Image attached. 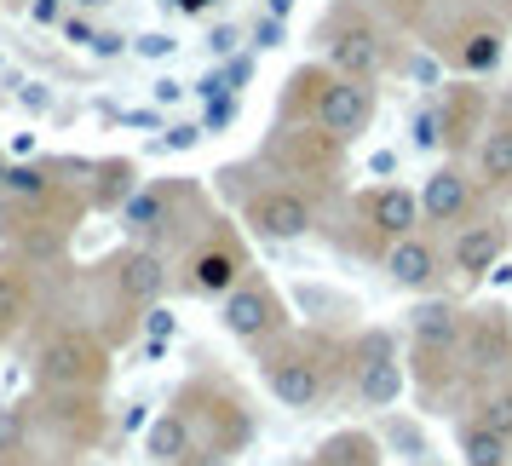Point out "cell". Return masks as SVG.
I'll return each mask as SVG.
<instances>
[{
	"label": "cell",
	"instance_id": "obj_1",
	"mask_svg": "<svg viewBox=\"0 0 512 466\" xmlns=\"http://www.w3.org/2000/svg\"><path fill=\"white\" fill-rule=\"evenodd\" d=\"M380 116V93L374 81H351V75L328 70V64H300V70L282 81V121H311L334 133L340 144H357Z\"/></svg>",
	"mask_w": 512,
	"mask_h": 466
},
{
	"label": "cell",
	"instance_id": "obj_2",
	"mask_svg": "<svg viewBox=\"0 0 512 466\" xmlns=\"http://www.w3.org/2000/svg\"><path fill=\"white\" fill-rule=\"evenodd\" d=\"M420 35H426V47L443 58V70L484 81V75H495L501 58H507L512 24L495 0H438V12L420 24Z\"/></svg>",
	"mask_w": 512,
	"mask_h": 466
},
{
	"label": "cell",
	"instance_id": "obj_3",
	"mask_svg": "<svg viewBox=\"0 0 512 466\" xmlns=\"http://www.w3.org/2000/svg\"><path fill=\"white\" fill-rule=\"evenodd\" d=\"M259 351H265L259 357V380H265V392L277 397L282 409H317V403H328L334 374L351 363V346L323 340V334H294V328Z\"/></svg>",
	"mask_w": 512,
	"mask_h": 466
},
{
	"label": "cell",
	"instance_id": "obj_4",
	"mask_svg": "<svg viewBox=\"0 0 512 466\" xmlns=\"http://www.w3.org/2000/svg\"><path fill=\"white\" fill-rule=\"evenodd\" d=\"M317 47H323L328 70L351 75V81H386L397 70V24H386L369 0H334L317 24Z\"/></svg>",
	"mask_w": 512,
	"mask_h": 466
},
{
	"label": "cell",
	"instance_id": "obj_5",
	"mask_svg": "<svg viewBox=\"0 0 512 466\" xmlns=\"http://www.w3.org/2000/svg\"><path fill=\"white\" fill-rule=\"evenodd\" d=\"M110 380V346L93 328H58L35 351V386L58 397H87Z\"/></svg>",
	"mask_w": 512,
	"mask_h": 466
},
{
	"label": "cell",
	"instance_id": "obj_6",
	"mask_svg": "<svg viewBox=\"0 0 512 466\" xmlns=\"http://www.w3.org/2000/svg\"><path fill=\"white\" fill-rule=\"evenodd\" d=\"M248 271H254V259H248V242H242V231L231 219H213L179 259V282L196 300H225Z\"/></svg>",
	"mask_w": 512,
	"mask_h": 466
},
{
	"label": "cell",
	"instance_id": "obj_7",
	"mask_svg": "<svg viewBox=\"0 0 512 466\" xmlns=\"http://www.w3.org/2000/svg\"><path fill=\"white\" fill-rule=\"evenodd\" d=\"M461 328H466V311L455 300H420L409 311V357H415V374L426 386H438L443 374H455V363H461Z\"/></svg>",
	"mask_w": 512,
	"mask_h": 466
},
{
	"label": "cell",
	"instance_id": "obj_8",
	"mask_svg": "<svg viewBox=\"0 0 512 466\" xmlns=\"http://www.w3.org/2000/svg\"><path fill=\"white\" fill-rule=\"evenodd\" d=\"M242 225L265 242H300L317 231V196L288 179H265L242 196Z\"/></svg>",
	"mask_w": 512,
	"mask_h": 466
},
{
	"label": "cell",
	"instance_id": "obj_9",
	"mask_svg": "<svg viewBox=\"0 0 512 466\" xmlns=\"http://www.w3.org/2000/svg\"><path fill=\"white\" fill-rule=\"evenodd\" d=\"M219 317H225V334L242 340V346H271L277 334H288V300H282L277 282L259 277V271H248L219 300Z\"/></svg>",
	"mask_w": 512,
	"mask_h": 466
},
{
	"label": "cell",
	"instance_id": "obj_10",
	"mask_svg": "<svg viewBox=\"0 0 512 466\" xmlns=\"http://www.w3.org/2000/svg\"><path fill=\"white\" fill-rule=\"evenodd\" d=\"M265 156L277 162V173L288 179V185H300V190H305V179L328 185V179L340 173V156H346V144L334 139V133H323V127H311V121H282L277 139L265 144Z\"/></svg>",
	"mask_w": 512,
	"mask_h": 466
},
{
	"label": "cell",
	"instance_id": "obj_11",
	"mask_svg": "<svg viewBox=\"0 0 512 466\" xmlns=\"http://www.w3.org/2000/svg\"><path fill=\"white\" fill-rule=\"evenodd\" d=\"M351 380H357V403L363 409H392L403 386H409V369L397 357V340L386 328H369L363 340H351Z\"/></svg>",
	"mask_w": 512,
	"mask_h": 466
},
{
	"label": "cell",
	"instance_id": "obj_12",
	"mask_svg": "<svg viewBox=\"0 0 512 466\" xmlns=\"http://www.w3.org/2000/svg\"><path fill=\"white\" fill-rule=\"evenodd\" d=\"M461 369L472 380H507L512 369V311L507 305H478L466 311V328H461Z\"/></svg>",
	"mask_w": 512,
	"mask_h": 466
},
{
	"label": "cell",
	"instance_id": "obj_13",
	"mask_svg": "<svg viewBox=\"0 0 512 466\" xmlns=\"http://www.w3.org/2000/svg\"><path fill=\"white\" fill-rule=\"evenodd\" d=\"M478 208H484V185L461 162H443L426 173V185H420V225L426 231H455L466 219H478Z\"/></svg>",
	"mask_w": 512,
	"mask_h": 466
},
{
	"label": "cell",
	"instance_id": "obj_14",
	"mask_svg": "<svg viewBox=\"0 0 512 466\" xmlns=\"http://www.w3.org/2000/svg\"><path fill=\"white\" fill-rule=\"evenodd\" d=\"M512 248V225L507 219H466V225H455L449 231V248H443V259H449V271L461 282H484L495 265H501V254Z\"/></svg>",
	"mask_w": 512,
	"mask_h": 466
},
{
	"label": "cell",
	"instance_id": "obj_15",
	"mask_svg": "<svg viewBox=\"0 0 512 466\" xmlns=\"http://www.w3.org/2000/svg\"><path fill=\"white\" fill-rule=\"evenodd\" d=\"M351 213H357V225H363V231L380 242V254H386L397 236L420 231V190H409V185H374V190H363V196L351 202Z\"/></svg>",
	"mask_w": 512,
	"mask_h": 466
},
{
	"label": "cell",
	"instance_id": "obj_16",
	"mask_svg": "<svg viewBox=\"0 0 512 466\" xmlns=\"http://www.w3.org/2000/svg\"><path fill=\"white\" fill-rule=\"evenodd\" d=\"M489 116H495V104H489L484 81H472V75L449 81V93H443V104H438L443 150H455V162H461V156H472V144L484 139Z\"/></svg>",
	"mask_w": 512,
	"mask_h": 466
},
{
	"label": "cell",
	"instance_id": "obj_17",
	"mask_svg": "<svg viewBox=\"0 0 512 466\" xmlns=\"http://www.w3.org/2000/svg\"><path fill=\"white\" fill-rule=\"evenodd\" d=\"M380 265H386L392 288H403V294H432V288L443 282V271H449L438 236L426 231V225H420V231H409V236H397L392 248L380 254Z\"/></svg>",
	"mask_w": 512,
	"mask_h": 466
},
{
	"label": "cell",
	"instance_id": "obj_18",
	"mask_svg": "<svg viewBox=\"0 0 512 466\" xmlns=\"http://www.w3.org/2000/svg\"><path fill=\"white\" fill-rule=\"evenodd\" d=\"M110 288H116V300H121V311H150V305L167 294V259L150 248V242H139V248H121L110 265Z\"/></svg>",
	"mask_w": 512,
	"mask_h": 466
},
{
	"label": "cell",
	"instance_id": "obj_19",
	"mask_svg": "<svg viewBox=\"0 0 512 466\" xmlns=\"http://www.w3.org/2000/svg\"><path fill=\"white\" fill-rule=\"evenodd\" d=\"M185 185H167V179H144L127 202H121V231L133 236V242H150L156 248V236L167 225H179V208H185Z\"/></svg>",
	"mask_w": 512,
	"mask_h": 466
},
{
	"label": "cell",
	"instance_id": "obj_20",
	"mask_svg": "<svg viewBox=\"0 0 512 466\" xmlns=\"http://www.w3.org/2000/svg\"><path fill=\"white\" fill-rule=\"evenodd\" d=\"M472 179L484 185V196H507L512 190V116L507 110H495L484 139L472 144Z\"/></svg>",
	"mask_w": 512,
	"mask_h": 466
},
{
	"label": "cell",
	"instance_id": "obj_21",
	"mask_svg": "<svg viewBox=\"0 0 512 466\" xmlns=\"http://www.w3.org/2000/svg\"><path fill=\"white\" fill-rule=\"evenodd\" d=\"M35 317V265L24 254H0V346Z\"/></svg>",
	"mask_w": 512,
	"mask_h": 466
},
{
	"label": "cell",
	"instance_id": "obj_22",
	"mask_svg": "<svg viewBox=\"0 0 512 466\" xmlns=\"http://www.w3.org/2000/svg\"><path fill=\"white\" fill-rule=\"evenodd\" d=\"M139 190V167L127 162V156H104L93 167V185H87V208H110L121 213V202Z\"/></svg>",
	"mask_w": 512,
	"mask_h": 466
},
{
	"label": "cell",
	"instance_id": "obj_23",
	"mask_svg": "<svg viewBox=\"0 0 512 466\" xmlns=\"http://www.w3.org/2000/svg\"><path fill=\"white\" fill-rule=\"evenodd\" d=\"M190 415L185 409H167V415H156V426H150V438H144V455L156 466H173L179 455H190Z\"/></svg>",
	"mask_w": 512,
	"mask_h": 466
},
{
	"label": "cell",
	"instance_id": "obj_24",
	"mask_svg": "<svg viewBox=\"0 0 512 466\" xmlns=\"http://www.w3.org/2000/svg\"><path fill=\"white\" fill-rule=\"evenodd\" d=\"M461 461L466 466H512V443L495 432V426H484V420L472 415L461 426Z\"/></svg>",
	"mask_w": 512,
	"mask_h": 466
},
{
	"label": "cell",
	"instance_id": "obj_25",
	"mask_svg": "<svg viewBox=\"0 0 512 466\" xmlns=\"http://www.w3.org/2000/svg\"><path fill=\"white\" fill-rule=\"evenodd\" d=\"M29 438H35L29 403H0V466H24Z\"/></svg>",
	"mask_w": 512,
	"mask_h": 466
},
{
	"label": "cell",
	"instance_id": "obj_26",
	"mask_svg": "<svg viewBox=\"0 0 512 466\" xmlns=\"http://www.w3.org/2000/svg\"><path fill=\"white\" fill-rule=\"evenodd\" d=\"M478 420H484V426H495V432L512 443V380L484 386V397H478Z\"/></svg>",
	"mask_w": 512,
	"mask_h": 466
},
{
	"label": "cell",
	"instance_id": "obj_27",
	"mask_svg": "<svg viewBox=\"0 0 512 466\" xmlns=\"http://www.w3.org/2000/svg\"><path fill=\"white\" fill-rule=\"evenodd\" d=\"M369 6L386 18V24H397V29H420L432 12H438V0H369Z\"/></svg>",
	"mask_w": 512,
	"mask_h": 466
},
{
	"label": "cell",
	"instance_id": "obj_28",
	"mask_svg": "<svg viewBox=\"0 0 512 466\" xmlns=\"http://www.w3.org/2000/svg\"><path fill=\"white\" fill-rule=\"evenodd\" d=\"M415 144H420V150H438V144H443L438 110H420V116H415Z\"/></svg>",
	"mask_w": 512,
	"mask_h": 466
},
{
	"label": "cell",
	"instance_id": "obj_29",
	"mask_svg": "<svg viewBox=\"0 0 512 466\" xmlns=\"http://www.w3.org/2000/svg\"><path fill=\"white\" fill-rule=\"evenodd\" d=\"M202 133H208V127H196V121H185V127H167V133H162V144H167V150H190V144L202 139Z\"/></svg>",
	"mask_w": 512,
	"mask_h": 466
},
{
	"label": "cell",
	"instance_id": "obj_30",
	"mask_svg": "<svg viewBox=\"0 0 512 466\" xmlns=\"http://www.w3.org/2000/svg\"><path fill=\"white\" fill-rule=\"evenodd\" d=\"M231 121H236V93H225V98H213V110H208V121H202V127L213 133V127H231Z\"/></svg>",
	"mask_w": 512,
	"mask_h": 466
},
{
	"label": "cell",
	"instance_id": "obj_31",
	"mask_svg": "<svg viewBox=\"0 0 512 466\" xmlns=\"http://www.w3.org/2000/svg\"><path fill=\"white\" fill-rule=\"evenodd\" d=\"M213 6H219V0H167V12H179V18H202Z\"/></svg>",
	"mask_w": 512,
	"mask_h": 466
},
{
	"label": "cell",
	"instance_id": "obj_32",
	"mask_svg": "<svg viewBox=\"0 0 512 466\" xmlns=\"http://www.w3.org/2000/svg\"><path fill=\"white\" fill-rule=\"evenodd\" d=\"M254 47H282V18H265L254 29Z\"/></svg>",
	"mask_w": 512,
	"mask_h": 466
},
{
	"label": "cell",
	"instance_id": "obj_33",
	"mask_svg": "<svg viewBox=\"0 0 512 466\" xmlns=\"http://www.w3.org/2000/svg\"><path fill=\"white\" fill-rule=\"evenodd\" d=\"M179 466H231V455H225V449H196V455H185Z\"/></svg>",
	"mask_w": 512,
	"mask_h": 466
},
{
	"label": "cell",
	"instance_id": "obj_34",
	"mask_svg": "<svg viewBox=\"0 0 512 466\" xmlns=\"http://www.w3.org/2000/svg\"><path fill=\"white\" fill-rule=\"evenodd\" d=\"M144 328H150V334H173V317H167L162 305H150V311H144Z\"/></svg>",
	"mask_w": 512,
	"mask_h": 466
},
{
	"label": "cell",
	"instance_id": "obj_35",
	"mask_svg": "<svg viewBox=\"0 0 512 466\" xmlns=\"http://www.w3.org/2000/svg\"><path fill=\"white\" fill-rule=\"evenodd\" d=\"M58 6H64V0H29V18H35V24H52Z\"/></svg>",
	"mask_w": 512,
	"mask_h": 466
},
{
	"label": "cell",
	"instance_id": "obj_36",
	"mask_svg": "<svg viewBox=\"0 0 512 466\" xmlns=\"http://www.w3.org/2000/svg\"><path fill=\"white\" fill-rule=\"evenodd\" d=\"M167 47H173V41H167V35H144V41H139V52H144V58H162Z\"/></svg>",
	"mask_w": 512,
	"mask_h": 466
},
{
	"label": "cell",
	"instance_id": "obj_37",
	"mask_svg": "<svg viewBox=\"0 0 512 466\" xmlns=\"http://www.w3.org/2000/svg\"><path fill=\"white\" fill-rule=\"evenodd\" d=\"M24 104H29V110H47V104H52V93H47V87H29V93H24Z\"/></svg>",
	"mask_w": 512,
	"mask_h": 466
},
{
	"label": "cell",
	"instance_id": "obj_38",
	"mask_svg": "<svg viewBox=\"0 0 512 466\" xmlns=\"http://www.w3.org/2000/svg\"><path fill=\"white\" fill-rule=\"evenodd\" d=\"M288 6H294V0H265V12H271V18H288Z\"/></svg>",
	"mask_w": 512,
	"mask_h": 466
},
{
	"label": "cell",
	"instance_id": "obj_39",
	"mask_svg": "<svg viewBox=\"0 0 512 466\" xmlns=\"http://www.w3.org/2000/svg\"><path fill=\"white\" fill-rule=\"evenodd\" d=\"M6 173H12V162H6V156H0V185H6Z\"/></svg>",
	"mask_w": 512,
	"mask_h": 466
},
{
	"label": "cell",
	"instance_id": "obj_40",
	"mask_svg": "<svg viewBox=\"0 0 512 466\" xmlns=\"http://www.w3.org/2000/svg\"><path fill=\"white\" fill-rule=\"evenodd\" d=\"M495 6H501V12H507V24H512V0H495Z\"/></svg>",
	"mask_w": 512,
	"mask_h": 466
},
{
	"label": "cell",
	"instance_id": "obj_41",
	"mask_svg": "<svg viewBox=\"0 0 512 466\" xmlns=\"http://www.w3.org/2000/svg\"><path fill=\"white\" fill-rule=\"evenodd\" d=\"M75 6H104V0H75Z\"/></svg>",
	"mask_w": 512,
	"mask_h": 466
}]
</instances>
